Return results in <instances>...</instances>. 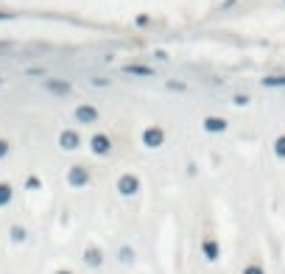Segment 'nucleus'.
<instances>
[{"label": "nucleus", "instance_id": "nucleus-6", "mask_svg": "<svg viewBox=\"0 0 285 274\" xmlns=\"http://www.w3.org/2000/svg\"><path fill=\"white\" fill-rule=\"evenodd\" d=\"M76 118H79V121L81 123H92V121H95V118H98V109H95V106H79V109H76Z\"/></svg>", "mask_w": 285, "mask_h": 274}, {"label": "nucleus", "instance_id": "nucleus-4", "mask_svg": "<svg viewBox=\"0 0 285 274\" xmlns=\"http://www.w3.org/2000/svg\"><path fill=\"white\" fill-rule=\"evenodd\" d=\"M118 188H121V193H123V196H132V193H137L140 182H137V177H132V174H126V177H121V182H118Z\"/></svg>", "mask_w": 285, "mask_h": 274}, {"label": "nucleus", "instance_id": "nucleus-15", "mask_svg": "<svg viewBox=\"0 0 285 274\" xmlns=\"http://www.w3.org/2000/svg\"><path fill=\"white\" fill-rule=\"evenodd\" d=\"M168 90H179V92H182L185 84H182V81H168Z\"/></svg>", "mask_w": 285, "mask_h": 274}, {"label": "nucleus", "instance_id": "nucleus-16", "mask_svg": "<svg viewBox=\"0 0 285 274\" xmlns=\"http://www.w3.org/2000/svg\"><path fill=\"white\" fill-rule=\"evenodd\" d=\"M204 252H207V255H210V257H215V246H212V241H207Z\"/></svg>", "mask_w": 285, "mask_h": 274}, {"label": "nucleus", "instance_id": "nucleus-17", "mask_svg": "<svg viewBox=\"0 0 285 274\" xmlns=\"http://www.w3.org/2000/svg\"><path fill=\"white\" fill-rule=\"evenodd\" d=\"M0 20H14L12 12H0Z\"/></svg>", "mask_w": 285, "mask_h": 274}, {"label": "nucleus", "instance_id": "nucleus-7", "mask_svg": "<svg viewBox=\"0 0 285 274\" xmlns=\"http://www.w3.org/2000/svg\"><path fill=\"white\" fill-rule=\"evenodd\" d=\"M48 92H53V95H70V81H48Z\"/></svg>", "mask_w": 285, "mask_h": 274}, {"label": "nucleus", "instance_id": "nucleus-13", "mask_svg": "<svg viewBox=\"0 0 285 274\" xmlns=\"http://www.w3.org/2000/svg\"><path fill=\"white\" fill-rule=\"evenodd\" d=\"M6 154H9V143L3 140V137H0V159L6 157Z\"/></svg>", "mask_w": 285, "mask_h": 274}, {"label": "nucleus", "instance_id": "nucleus-12", "mask_svg": "<svg viewBox=\"0 0 285 274\" xmlns=\"http://www.w3.org/2000/svg\"><path fill=\"white\" fill-rule=\"evenodd\" d=\"M134 23H137V25H140V28H146V25H148V23H151V17H148V14H140V17H137V20H134Z\"/></svg>", "mask_w": 285, "mask_h": 274}, {"label": "nucleus", "instance_id": "nucleus-3", "mask_svg": "<svg viewBox=\"0 0 285 274\" xmlns=\"http://www.w3.org/2000/svg\"><path fill=\"white\" fill-rule=\"evenodd\" d=\"M59 146L67 148V151H76V148H79V132H73V129H65V132L59 134Z\"/></svg>", "mask_w": 285, "mask_h": 274}, {"label": "nucleus", "instance_id": "nucleus-5", "mask_svg": "<svg viewBox=\"0 0 285 274\" xmlns=\"http://www.w3.org/2000/svg\"><path fill=\"white\" fill-rule=\"evenodd\" d=\"M90 182V174H87L81 165H76L73 171H70V185H76V188H81V185H87Z\"/></svg>", "mask_w": 285, "mask_h": 274}, {"label": "nucleus", "instance_id": "nucleus-8", "mask_svg": "<svg viewBox=\"0 0 285 274\" xmlns=\"http://www.w3.org/2000/svg\"><path fill=\"white\" fill-rule=\"evenodd\" d=\"M123 73L129 76H154V67H146V65H126Z\"/></svg>", "mask_w": 285, "mask_h": 274}, {"label": "nucleus", "instance_id": "nucleus-10", "mask_svg": "<svg viewBox=\"0 0 285 274\" xmlns=\"http://www.w3.org/2000/svg\"><path fill=\"white\" fill-rule=\"evenodd\" d=\"M9 199H12V188L6 182H0V204H6Z\"/></svg>", "mask_w": 285, "mask_h": 274}, {"label": "nucleus", "instance_id": "nucleus-14", "mask_svg": "<svg viewBox=\"0 0 285 274\" xmlns=\"http://www.w3.org/2000/svg\"><path fill=\"white\" fill-rule=\"evenodd\" d=\"M277 154H279V157H285V137H279V140H277Z\"/></svg>", "mask_w": 285, "mask_h": 274}, {"label": "nucleus", "instance_id": "nucleus-1", "mask_svg": "<svg viewBox=\"0 0 285 274\" xmlns=\"http://www.w3.org/2000/svg\"><path fill=\"white\" fill-rule=\"evenodd\" d=\"M90 148H92V154H95V157H106V154L112 151V140L103 132H98V134H92Z\"/></svg>", "mask_w": 285, "mask_h": 274}, {"label": "nucleus", "instance_id": "nucleus-2", "mask_svg": "<svg viewBox=\"0 0 285 274\" xmlns=\"http://www.w3.org/2000/svg\"><path fill=\"white\" fill-rule=\"evenodd\" d=\"M143 143H146L148 148H159L165 143V132L159 126H148L146 132H143Z\"/></svg>", "mask_w": 285, "mask_h": 274}, {"label": "nucleus", "instance_id": "nucleus-11", "mask_svg": "<svg viewBox=\"0 0 285 274\" xmlns=\"http://www.w3.org/2000/svg\"><path fill=\"white\" fill-rule=\"evenodd\" d=\"M263 84H266V87H285V76H277V79H266Z\"/></svg>", "mask_w": 285, "mask_h": 274}, {"label": "nucleus", "instance_id": "nucleus-9", "mask_svg": "<svg viewBox=\"0 0 285 274\" xmlns=\"http://www.w3.org/2000/svg\"><path fill=\"white\" fill-rule=\"evenodd\" d=\"M204 129H207V132H212V134H218V132H224V129H226V121H224V118H207Z\"/></svg>", "mask_w": 285, "mask_h": 274}]
</instances>
